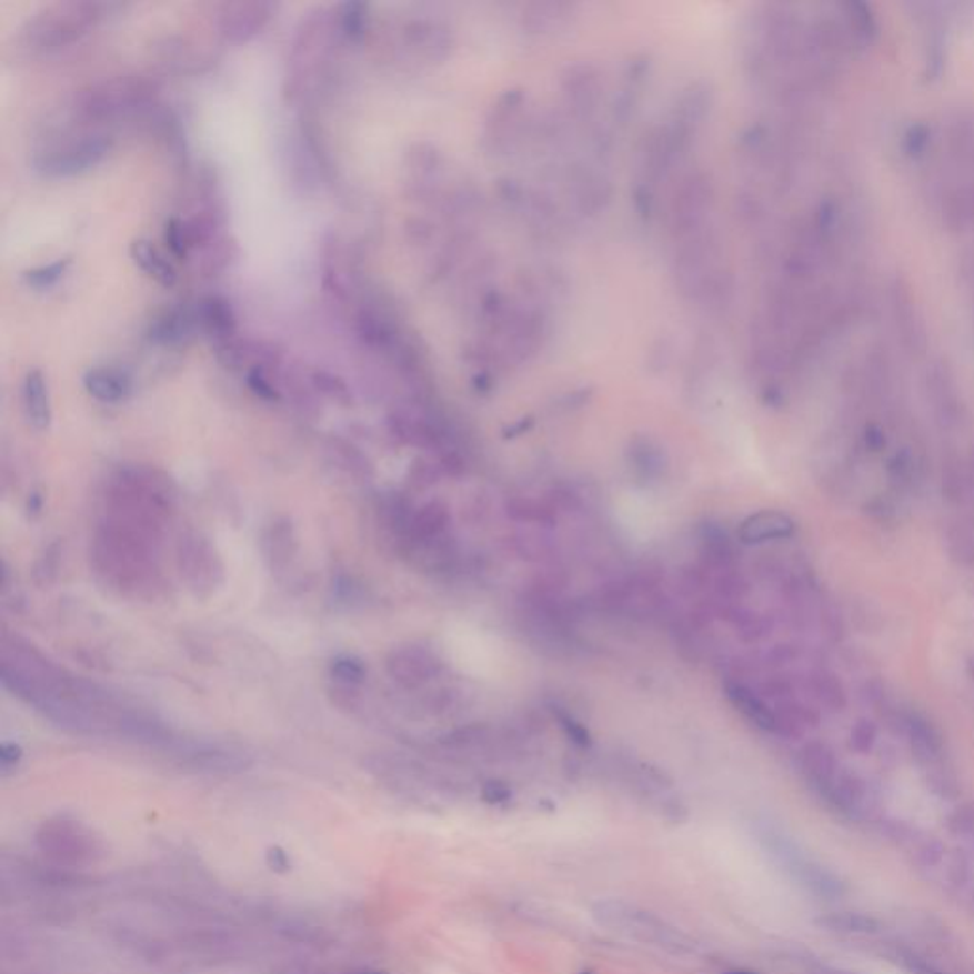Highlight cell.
<instances>
[{
	"label": "cell",
	"mask_w": 974,
	"mask_h": 974,
	"mask_svg": "<svg viewBox=\"0 0 974 974\" xmlns=\"http://www.w3.org/2000/svg\"><path fill=\"white\" fill-rule=\"evenodd\" d=\"M159 543L101 518L93 533L92 568L107 590L128 600H153L164 589Z\"/></svg>",
	"instance_id": "cell-1"
},
{
	"label": "cell",
	"mask_w": 974,
	"mask_h": 974,
	"mask_svg": "<svg viewBox=\"0 0 974 974\" xmlns=\"http://www.w3.org/2000/svg\"><path fill=\"white\" fill-rule=\"evenodd\" d=\"M103 518L162 543L175 514V491L168 476L149 466H122L107 482Z\"/></svg>",
	"instance_id": "cell-2"
},
{
	"label": "cell",
	"mask_w": 974,
	"mask_h": 974,
	"mask_svg": "<svg viewBox=\"0 0 974 974\" xmlns=\"http://www.w3.org/2000/svg\"><path fill=\"white\" fill-rule=\"evenodd\" d=\"M100 2H56L40 8L20 29L21 48L31 53H52L87 37L106 16Z\"/></svg>",
	"instance_id": "cell-3"
},
{
	"label": "cell",
	"mask_w": 974,
	"mask_h": 974,
	"mask_svg": "<svg viewBox=\"0 0 974 974\" xmlns=\"http://www.w3.org/2000/svg\"><path fill=\"white\" fill-rule=\"evenodd\" d=\"M159 84L147 77L101 80L74 93L73 114L80 124H101L153 100Z\"/></svg>",
	"instance_id": "cell-4"
},
{
	"label": "cell",
	"mask_w": 974,
	"mask_h": 974,
	"mask_svg": "<svg viewBox=\"0 0 974 974\" xmlns=\"http://www.w3.org/2000/svg\"><path fill=\"white\" fill-rule=\"evenodd\" d=\"M111 149L113 141L106 133H63L34 151L33 170L48 180H67L100 167Z\"/></svg>",
	"instance_id": "cell-5"
},
{
	"label": "cell",
	"mask_w": 974,
	"mask_h": 974,
	"mask_svg": "<svg viewBox=\"0 0 974 974\" xmlns=\"http://www.w3.org/2000/svg\"><path fill=\"white\" fill-rule=\"evenodd\" d=\"M34 843L53 868H88L106 855V847L93 830L71 816H53L42 822Z\"/></svg>",
	"instance_id": "cell-6"
},
{
	"label": "cell",
	"mask_w": 974,
	"mask_h": 974,
	"mask_svg": "<svg viewBox=\"0 0 974 974\" xmlns=\"http://www.w3.org/2000/svg\"><path fill=\"white\" fill-rule=\"evenodd\" d=\"M598 922L616 931L626 938L642 942L651 948L663 950L669 954L685 955L693 952L690 936L670 925L666 920L651 914L647 910L637 908L634 904L621 901L602 902L594 910Z\"/></svg>",
	"instance_id": "cell-7"
},
{
	"label": "cell",
	"mask_w": 974,
	"mask_h": 974,
	"mask_svg": "<svg viewBox=\"0 0 974 974\" xmlns=\"http://www.w3.org/2000/svg\"><path fill=\"white\" fill-rule=\"evenodd\" d=\"M181 581L197 600L215 596L225 583V564L212 539L197 530L181 533L175 544Z\"/></svg>",
	"instance_id": "cell-8"
},
{
	"label": "cell",
	"mask_w": 974,
	"mask_h": 974,
	"mask_svg": "<svg viewBox=\"0 0 974 974\" xmlns=\"http://www.w3.org/2000/svg\"><path fill=\"white\" fill-rule=\"evenodd\" d=\"M180 765L205 775H239L252 767V756L244 750L210 741H194L181 736L172 750Z\"/></svg>",
	"instance_id": "cell-9"
},
{
	"label": "cell",
	"mask_w": 974,
	"mask_h": 974,
	"mask_svg": "<svg viewBox=\"0 0 974 974\" xmlns=\"http://www.w3.org/2000/svg\"><path fill=\"white\" fill-rule=\"evenodd\" d=\"M386 674L404 690H419L442 670V661L423 645H400L386 656Z\"/></svg>",
	"instance_id": "cell-10"
},
{
	"label": "cell",
	"mask_w": 974,
	"mask_h": 974,
	"mask_svg": "<svg viewBox=\"0 0 974 974\" xmlns=\"http://www.w3.org/2000/svg\"><path fill=\"white\" fill-rule=\"evenodd\" d=\"M271 2H227L219 8L218 31L231 44H245L271 20Z\"/></svg>",
	"instance_id": "cell-11"
},
{
	"label": "cell",
	"mask_w": 974,
	"mask_h": 974,
	"mask_svg": "<svg viewBox=\"0 0 974 974\" xmlns=\"http://www.w3.org/2000/svg\"><path fill=\"white\" fill-rule=\"evenodd\" d=\"M896 731L906 736L910 750L923 770L944 762V735L922 712L902 709Z\"/></svg>",
	"instance_id": "cell-12"
},
{
	"label": "cell",
	"mask_w": 974,
	"mask_h": 974,
	"mask_svg": "<svg viewBox=\"0 0 974 974\" xmlns=\"http://www.w3.org/2000/svg\"><path fill=\"white\" fill-rule=\"evenodd\" d=\"M925 392H927L928 404L933 408L936 421L946 426V429H955L965 418V405H963L962 394L955 385L954 373L950 372L948 365L942 362L931 364L927 373H925Z\"/></svg>",
	"instance_id": "cell-13"
},
{
	"label": "cell",
	"mask_w": 974,
	"mask_h": 974,
	"mask_svg": "<svg viewBox=\"0 0 974 974\" xmlns=\"http://www.w3.org/2000/svg\"><path fill=\"white\" fill-rule=\"evenodd\" d=\"M259 544L269 570L277 575L285 573L292 568L299 552L298 533L292 520L285 516L272 518L263 528Z\"/></svg>",
	"instance_id": "cell-14"
},
{
	"label": "cell",
	"mask_w": 974,
	"mask_h": 974,
	"mask_svg": "<svg viewBox=\"0 0 974 974\" xmlns=\"http://www.w3.org/2000/svg\"><path fill=\"white\" fill-rule=\"evenodd\" d=\"M197 328V307L181 303L162 309L147 328V338L154 345L178 347L193 338Z\"/></svg>",
	"instance_id": "cell-15"
},
{
	"label": "cell",
	"mask_w": 974,
	"mask_h": 974,
	"mask_svg": "<svg viewBox=\"0 0 974 974\" xmlns=\"http://www.w3.org/2000/svg\"><path fill=\"white\" fill-rule=\"evenodd\" d=\"M821 795L840 813L851 816L866 813L872 803L868 781L855 771L849 770H840L834 781L830 782L829 789Z\"/></svg>",
	"instance_id": "cell-16"
},
{
	"label": "cell",
	"mask_w": 974,
	"mask_h": 974,
	"mask_svg": "<svg viewBox=\"0 0 974 974\" xmlns=\"http://www.w3.org/2000/svg\"><path fill=\"white\" fill-rule=\"evenodd\" d=\"M888 305L902 347L908 352H922L925 343V325L908 290L901 284L893 285Z\"/></svg>",
	"instance_id": "cell-17"
},
{
	"label": "cell",
	"mask_w": 974,
	"mask_h": 974,
	"mask_svg": "<svg viewBox=\"0 0 974 974\" xmlns=\"http://www.w3.org/2000/svg\"><path fill=\"white\" fill-rule=\"evenodd\" d=\"M797 767L805 776V781L815 789L816 794H822L829 789L830 782L834 781L835 775L842 770L832 746L822 741H811L800 750Z\"/></svg>",
	"instance_id": "cell-18"
},
{
	"label": "cell",
	"mask_w": 974,
	"mask_h": 974,
	"mask_svg": "<svg viewBox=\"0 0 974 974\" xmlns=\"http://www.w3.org/2000/svg\"><path fill=\"white\" fill-rule=\"evenodd\" d=\"M82 386L101 404H120L128 400L133 391L132 378L114 365L90 368L82 375Z\"/></svg>",
	"instance_id": "cell-19"
},
{
	"label": "cell",
	"mask_w": 974,
	"mask_h": 974,
	"mask_svg": "<svg viewBox=\"0 0 974 974\" xmlns=\"http://www.w3.org/2000/svg\"><path fill=\"white\" fill-rule=\"evenodd\" d=\"M197 320L202 332L212 339L213 345H223L237 338V314L231 303L221 295H208L197 303Z\"/></svg>",
	"instance_id": "cell-20"
},
{
	"label": "cell",
	"mask_w": 974,
	"mask_h": 974,
	"mask_svg": "<svg viewBox=\"0 0 974 974\" xmlns=\"http://www.w3.org/2000/svg\"><path fill=\"white\" fill-rule=\"evenodd\" d=\"M795 533L794 518L781 511H760L750 514L739 525V541L744 544L771 543L784 541Z\"/></svg>",
	"instance_id": "cell-21"
},
{
	"label": "cell",
	"mask_w": 974,
	"mask_h": 974,
	"mask_svg": "<svg viewBox=\"0 0 974 974\" xmlns=\"http://www.w3.org/2000/svg\"><path fill=\"white\" fill-rule=\"evenodd\" d=\"M725 696L752 725L757 730L776 733L775 710L765 701V696L752 690L741 680H730L723 685Z\"/></svg>",
	"instance_id": "cell-22"
},
{
	"label": "cell",
	"mask_w": 974,
	"mask_h": 974,
	"mask_svg": "<svg viewBox=\"0 0 974 974\" xmlns=\"http://www.w3.org/2000/svg\"><path fill=\"white\" fill-rule=\"evenodd\" d=\"M21 402L27 423L37 432H44L52 424V402L47 379L40 370H29L21 385Z\"/></svg>",
	"instance_id": "cell-23"
},
{
	"label": "cell",
	"mask_w": 974,
	"mask_h": 974,
	"mask_svg": "<svg viewBox=\"0 0 974 974\" xmlns=\"http://www.w3.org/2000/svg\"><path fill=\"white\" fill-rule=\"evenodd\" d=\"M629 466L640 484H656L666 476L669 458L651 438H636L629 448Z\"/></svg>",
	"instance_id": "cell-24"
},
{
	"label": "cell",
	"mask_w": 974,
	"mask_h": 974,
	"mask_svg": "<svg viewBox=\"0 0 974 974\" xmlns=\"http://www.w3.org/2000/svg\"><path fill=\"white\" fill-rule=\"evenodd\" d=\"M942 498L952 504L974 503V466L968 458L948 455L942 463Z\"/></svg>",
	"instance_id": "cell-25"
},
{
	"label": "cell",
	"mask_w": 974,
	"mask_h": 974,
	"mask_svg": "<svg viewBox=\"0 0 974 974\" xmlns=\"http://www.w3.org/2000/svg\"><path fill=\"white\" fill-rule=\"evenodd\" d=\"M130 258L133 265L162 288H173L178 282V271L172 261L151 240L133 239L130 242Z\"/></svg>",
	"instance_id": "cell-26"
},
{
	"label": "cell",
	"mask_w": 974,
	"mask_h": 974,
	"mask_svg": "<svg viewBox=\"0 0 974 974\" xmlns=\"http://www.w3.org/2000/svg\"><path fill=\"white\" fill-rule=\"evenodd\" d=\"M815 923L822 931L834 935H875L882 928L877 917L862 912H830L821 915Z\"/></svg>",
	"instance_id": "cell-27"
},
{
	"label": "cell",
	"mask_w": 974,
	"mask_h": 974,
	"mask_svg": "<svg viewBox=\"0 0 974 974\" xmlns=\"http://www.w3.org/2000/svg\"><path fill=\"white\" fill-rule=\"evenodd\" d=\"M807 687L816 703L829 712H843L847 706V693L840 677L830 670H813L807 677Z\"/></svg>",
	"instance_id": "cell-28"
},
{
	"label": "cell",
	"mask_w": 974,
	"mask_h": 974,
	"mask_svg": "<svg viewBox=\"0 0 974 974\" xmlns=\"http://www.w3.org/2000/svg\"><path fill=\"white\" fill-rule=\"evenodd\" d=\"M328 672L338 685V690L345 691V693H357V690L368 677V666H365L364 661L360 656L351 655V653L333 656Z\"/></svg>",
	"instance_id": "cell-29"
},
{
	"label": "cell",
	"mask_w": 974,
	"mask_h": 974,
	"mask_svg": "<svg viewBox=\"0 0 974 974\" xmlns=\"http://www.w3.org/2000/svg\"><path fill=\"white\" fill-rule=\"evenodd\" d=\"M328 453L332 455L333 463L338 464L339 469H343L349 476L359 478V480L372 476L373 466L370 459L365 458L359 448H354L345 440L333 438L332 442L328 444Z\"/></svg>",
	"instance_id": "cell-30"
},
{
	"label": "cell",
	"mask_w": 974,
	"mask_h": 974,
	"mask_svg": "<svg viewBox=\"0 0 974 974\" xmlns=\"http://www.w3.org/2000/svg\"><path fill=\"white\" fill-rule=\"evenodd\" d=\"M946 551L954 564L974 570V530L963 522L946 530Z\"/></svg>",
	"instance_id": "cell-31"
},
{
	"label": "cell",
	"mask_w": 974,
	"mask_h": 974,
	"mask_svg": "<svg viewBox=\"0 0 974 974\" xmlns=\"http://www.w3.org/2000/svg\"><path fill=\"white\" fill-rule=\"evenodd\" d=\"M887 474L896 491H910L914 490L915 484L920 482L922 466L917 463L914 453L902 450L888 459Z\"/></svg>",
	"instance_id": "cell-32"
},
{
	"label": "cell",
	"mask_w": 974,
	"mask_h": 974,
	"mask_svg": "<svg viewBox=\"0 0 974 974\" xmlns=\"http://www.w3.org/2000/svg\"><path fill=\"white\" fill-rule=\"evenodd\" d=\"M339 31L351 42H359L370 26V13L364 2H343L338 8Z\"/></svg>",
	"instance_id": "cell-33"
},
{
	"label": "cell",
	"mask_w": 974,
	"mask_h": 974,
	"mask_svg": "<svg viewBox=\"0 0 974 974\" xmlns=\"http://www.w3.org/2000/svg\"><path fill=\"white\" fill-rule=\"evenodd\" d=\"M701 541H703L704 554L709 558L710 564L725 568L733 562V543L722 528L714 524L706 525Z\"/></svg>",
	"instance_id": "cell-34"
},
{
	"label": "cell",
	"mask_w": 974,
	"mask_h": 974,
	"mask_svg": "<svg viewBox=\"0 0 974 974\" xmlns=\"http://www.w3.org/2000/svg\"><path fill=\"white\" fill-rule=\"evenodd\" d=\"M69 265H71V259H58V261L48 263V265L27 269V271L21 272V280L31 290H48V288H52V285L58 284L63 279V274H66Z\"/></svg>",
	"instance_id": "cell-35"
},
{
	"label": "cell",
	"mask_w": 974,
	"mask_h": 974,
	"mask_svg": "<svg viewBox=\"0 0 974 974\" xmlns=\"http://www.w3.org/2000/svg\"><path fill=\"white\" fill-rule=\"evenodd\" d=\"M925 782L933 794L942 800H955L962 794V784L957 781L954 771L948 770L944 763H936L925 770Z\"/></svg>",
	"instance_id": "cell-36"
},
{
	"label": "cell",
	"mask_w": 974,
	"mask_h": 974,
	"mask_svg": "<svg viewBox=\"0 0 974 974\" xmlns=\"http://www.w3.org/2000/svg\"><path fill=\"white\" fill-rule=\"evenodd\" d=\"M311 385L314 391L324 394L325 398H330L335 404L345 405V408L352 404L351 389L335 373L317 370V372H312Z\"/></svg>",
	"instance_id": "cell-37"
},
{
	"label": "cell",
	"mask_w": 974,
	"mask_h": 974,
	"mask_svg": "<svg viewBox=\"0 0 974 974\" xmlns=\"http://www.w3.org/2000/svg\"><path fill=\"white\" fill-rule=\"evenodd\" d=\"M506 509H509V516L514 518L518 522H528V524H551L554 522L551 509H546L535 499H512L506 504Z\"/></svg>",
	"instance_id": "cell-38"
},
{
	"label": "cell",
	"mask_w": 974,
	"mask_h": 974,
	"mask_svg": "<svg viewBox=\"0 0 974 974\" xmlns=\"http://www.w3.org/2000/svg\"><path fill=\"white\" fill-rule=\"evenodd\" d=\"M877 731L880 730H877V723L874 720H868V717L856 720L849 731V749L853 750L855 754L866 756L877 743Z\"/></svg>",
	"instance_id": "cell-39"
},
{
	"label": "cell",
	"mask_w": 974,
	"mask_h": 974,
	"mask_svg": "<svg viewBox=\"0 0 974 974\" xmlns=\"http://www.w3.org/2000/svg\"><path fill=\"white\" fill-rule=\"evenodd\" d=\"M164 242L175 258L181 259V261L189 258L191 242H189V234H187L185 219H168L167 225H164Z\"/></svg>",
	"instance_id": "cell-40"
},
{
	"label": "cell",
	"mask_w": 974,
	"mask_h": 974,
	"mask_svg": "<svg viewBox=\"0 0 974 974\" xmlns=\"http://www.w3.org/2000/svg\"><path fill=\"white\" fill-rule=\"evenodd\" d=\"M946 829L954 837H974V800L960 803L950 811Z\"/></svg>",
	"instance_id": "cell-41"
},
{
	"label": "cell",
	"mask_w": 974,
	"mask_h": 974,
	"mask_svg": "<svg viewBox=\"0 0 974 974\" xmlns=\"http://www.w3.org/2000/svg\"><path fill=\"white\" fill-rule=\"evenodd\" d=\"M245 385L255 394V396L265 400V402H279L282 398L279 386L272 383L269 378V370L263 368H253L250 372H245Z\"/></svg>",
	"instance_id": "cell-42"
},
{
	"label": "cell",
	"mask_w": 974,
	"mask_h": 974,
	"mask_svg": "<svg viewBox=\"0 0 974 974\" xmlns=\"http://www.w3.org/2000/svg\"><path fill=\"white\" fill-rule=\"evenodd\" d=\"M944 855H946V847L942 845L936 837L933 835H928V837H922V840H917L914 845V856L915 862L917 864H922L923 868H933V866H938L942 861H944Z\"/></svg>",
	"instance_id": "cell-43"
},
{
	"label": "cell",
	"mask_w": 974,
	"mask_h": 974,
	"mask_svg": "<svg viewBox=\"0 0 974 974\" xmlns=\"http://www.w3.org/2000/svg\"><path fill=\"white\" fill-rule=\"evenodd\" d=\"M234 244L229 240H215L210 244L208 259L204 261V272L208 277H215L218 272L225 271L227 263L231 261Z\"/></svg>",
	"instance_id": "cell-44"
},
{
	"label": "cell",
	"mask_w": 974,
	"mask_h": 974,
	"mask_svg": "<svg viewBox=\"0 0 974 974\" xmlns=\"http://www.w3.org/2000/svg\"><path fill=\"white\" fill-rule=\"evenodd\" d=\"M866 512L874 522L882 525L895 524L896 518H898L895 503L888 498L872 499L870 503H866Z\"/></svg>",
	"instance_id": "cell-45"
},
{
	"label": "cell",
	"mask_w": 974,
	"mask_h": 974,
	"mask_svg": "<svg viewBox=\"0 0 974 974\" xmlns=\"http://www.w3.org/2000/svg\"><path fill=\"white\" fill-rule=\"evenodd\" d=\"M556 717L560 725H562V730L565 731V735L570 736L573 743L579 744V746H589L590 733L583 723H579L575 717L570 716L568 712H562V710H558Z\"/></svg>",
	"instance_id": "cell-46"
},
{
	"label": "cell",
	"mask_w": 974,
	"mask_h": 974,
	"mask_svg": "<svg viewBox=\"0 0 974 974\" xmlns=\"http://www.w3.org/2000/svg\"><path fill=\"white\" fill-rule=\"evenodd\" d=\"M898 962L902 963V967L912 974H950L944 968L935 965V963L927 962L922 955L914 954V952H901L898 954Z\"/></svg>",
	"instance_id": "cell-47"
},
{
	"label": "cell",
	"mask_w": 974,
	"mask_h": 974,
	"mask_svg": "<svg viewBox=\"0 0 974 974\" xmlns=\"http://www.w3.org/2000/svg\"><path fill=\"white\" fill-rule=\"evenodd\" d=\"M861 444L862 450L868 451V453H882L885 450V445H887L885 431L877 423L866 424L861 434Z\"/></svg>",
	"instance_id": "cell-48"
},
{
	"label": "cell",
	"mask_w": 974,
	"mask_h": 974,
	"mask_svg": "<svg viewBox=\"0 0 974 974\" xmlns=\"http://www.w3.org/2000/svg\"><path fill=\"white\" fill-rule=\"evenodd\" d=\"M21 757H23V750H21L20 744L2 743V746H0V771H2V775L7 776L8 773L16 771V767L20 765Z\"/></svg>",
	"instance_id": "cell-49"
},
{
	"label": "cell",
	"mask_w": 974,
	"mask_h": 974,
	"mask_svg": "<svg viewBox=\"0 0 974 974\" xmlns=\"http://www.w3.org/2000/svg\"><path fill=\"white\" fill-rule=\"evenodd\" d=\"M360 589L359 584L354 583V579L352 578H338L333 581V594L338 598L341 603H352L357 602L360 598Z\"/></svg>",
	"instance_id": "cell-50"
},
{
	"label": "cell",
	"mask_w": 974,
	"mask_h": 974,
	"mask_svg": "<svg viewBox=\"0 0 974 974\" xmlns=\"http://www.w3.org/2000/svg\"><path fill=\"white\" fill-rule=\"evenodd\" d=\"M267 864L274 872H285V870H290V856L284 849L271 847L267 853Z\"/></svg>",
	"instance_id": "cell-51"
},
{
	"label": "cell",
	"mask_w": 974,
	"mask_h": 974,
	"mask_svg": "<svg viewBox=\"0 0 974 974\" xmlns=\"http://www.w3.org/2000/svg\"><path fill=\"white\" fill-rule=\"evenodd\" d=\"M807 974H858V973H855V971H849V968L834 967V965H826V963H809Z\"/></svg>",
	"instance_id": "cell-52"
},
{
	"label": "cell",
	"mask_w": 974,
	"mask_h": 974,
	"mask_svg": "<svg viewBox=\"0 0 974 974\" xmlns=\"http://www.w3.org/2000/svg\"><path fill=\"white\" fill-rule=\"evenodd\" d=\"M343 974H386L383 971H378V968H351V971H347Z\"/></svg>",
	"instance_id": "cell-53"
},
{
	"label": "cell",
	"mask_w": 974,
	"mask_h": 974,
	"mask_svg": "<svg viewBox=\"0 0 974 974\" xmlns=\"http://www.w3.org/2000/svg\"><path fill=\"white\" fill-rule=\"evenodd\" d=\"M967 458H968V461H971V463H973V466H974V448H973V450H971V453H968Z\"/></svg>",
	"instance_id": "cell-54"
}]
</instances>
